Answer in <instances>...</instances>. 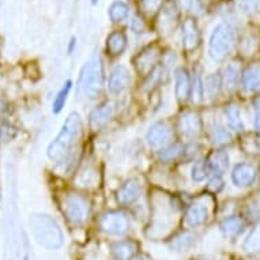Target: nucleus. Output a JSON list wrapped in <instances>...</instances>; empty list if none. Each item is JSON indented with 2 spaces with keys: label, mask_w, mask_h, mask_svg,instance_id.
Wrapping results in <instances>:
<instances>
[{
  "label": "nucleus",
  "mask_w": 260,
  "mask_h": 260,
  "mask_svg": "<svg viewBox=\"0 0 260 260\" xmlns=\"http://www.w3.org/2000/svg\"><path fill=\"white\" fill-rule=\"evenodd\" d=\"M115 115V107L111 103L103 104L99 108H95L89 116L90 128L97 131L107 125Z\"/></svg>",
  "instance_id": "nucleus-14"
},
{
  "label": "nucleus",
  "mask_w": 260,
  "mask_h": 260,
  "mask_svg": "<svg viewBox=\"0 0 260 260\" xmlns=\"http://www.w3.org/2000/svg\"><path fill=\"white\" fill-rule=\"evenodd\" d=\"M205 82L202 81V78L199 75L193 78L192 81V89H191V97L195 104L203 103L205 100Z\"/></svg>",
  "instance_id": "nucleus-32"
},
{
  "label": "nucleus",
  "mask_w": 260,
  "mask_h": 260,
  "mask_svg": "<svg viewBox=\"0 0 260 260\" xmlns=\"http://www.w3.org/2000/svg\"><path fill=\"white\" fill-rule=\"evenodd\" d=\"M177 128L184 138H197L203 131V121L201 115L195 111H184L179 116Z\"/></svg>",
  "instance_id": "nucleus-7"
},
{
  "label": "nucleus",
  "mask_w": 260,
  "mask_h": 260,
  "mask_svg": "<svg viewBox=\"0 0 260 260\" xmlns=\"http://www.w3.org/2000/svg\"><path fill=\"white\" fill-rule=\"evenodd\" d=\"M131 29L135 33H143L146 30V22L143 21V18L139 17V15H135L133 18V22H131Z\"/></svg>",
  "instance_id": "nucleus-39"
},
{
  "label": "nucleus",
  "mask_w": 260,
  "mask_h": 260,
  "mask_svg": "<svg viewBox=\"0 0 260 260\" xmlns=\"http://www.w3.org/2000/svg\"><path fill=\"white\" fill-rule=\"evenodd\" d=\"M137 260H146L145 257H139V259H137Z\"/></svg>",
  "instance_id": "nucleus-44"
},
{
  "label": "nucleus",
  "mask_w": 260,
  "mask_h": 260,
  "mask_svg": "<svg viewBox=\"0 0 260 260\" xmlns=\"http://www.w3.org/2000/svg\"><path fill=\"white\" fill-rule=\"evenodd\" d=\"M183 7L188 11L195 14H202L203 13V6H202L201 0H181Z\"/></svg>",
  "instance_id": "nucleus-37"
},
{
  "label": "nucleus",
  "mask_w": 260,
  "mask_h": 260,
  "mask_svg": "<svg viewBox=\"0 0 260 260\" xmlns=\"http://www.w3.org/2000/svg\"><path fill=\"white\" fill-rule=\"evenodd\" d=\"M100 229L111 236H124L129 231L131 228V222L127 214L121 213V211H107V213L101 214L99 219Z\"/></svg>",
  "instance_id": "nucleus-6"
},
{
  "label": "nucleus",
  "mask_w": 260,
  "mask_h": 260,
  "mask_svg": "<svg viewBox=\"0 0 260 260\" xmlns=\"http://www.w3.org/2000/svg\"><path fill=\"white\" fill-rule=\"evenodd\" d=\"M207 161L213 176H222L229 168V154L223 150H217L207 158Z\"/></svg>",
  "instance_id": "nucleus-21"
},
{
  "label": "nucleus",
  "mask_w": 260,
  "mask_h": 260,
  "mask_svg": "<svg viewBox=\"0 0 260 260\" xmlns=\"http://www.w3.org/2000/svg\"><path fill=\"white\" fill-rule=\"evenodd\" d=\"M259 11H260V9H259Z\"/></svg>",
  "instance_id": "nucleus-46"
},
{
  "label": "nucleus",
  "mask_w": 260,
  "mask_h": 260,
  "mask_svg": "<svg viewBox=\"0 0 260 260\" xmlns=\"http://www.w3.org/2000/svg\"><path fill=\"white\" fill-rule=\"evenodd\" d=\"M73 89V81L69 79V81L64 82V85L61 86V89L57 91L56 97L53 99V103H52V112L55 115H59L60 112L63 111V108L66 107V103L69 100L70 91Z\"/></svg>",
  "instance_id": "nucleus-24"
},
{
  "label": "nucleus",
  "mask_w": 260,
  "mask_h": 260,
  "mask_svg": "<svg viewBox=\"0 0 260 260\" xmlns=\"http://www.w3.org/2000/svg\"><path fill=\"white\" fill-rule=\"evenodd\" d=\"M240 75V67L237 63H231L226 66V69L223 70V75H222V86H225L228 90L235 89L239 81Z\"/></svg>",
  "instance_id": "nucleus-27"
},
{
  "label": "nucleus",
  "mask_w": 260,
  "mask_h": 260,
  "mask_svg": "<svg viewBox=\"0 0 260 260\" xmlns=\"http://www.w3.org/2000/svg\"><path fill=\"white\" fill-rule=\"evenodd\" d=\"M0 141H2V139H0Z\"/></svg>",
  "instance_id": "nucleus-47"
},
{
  "label": "nucleus",
  "mask_w": 260,
  "mask_h": 260,
  "mask_svg": "<svg viewBox=\"0 0 260 260\" xmlns=\"http://www.w3.org/2000/svg\"><path fill=\"white\" fill-rule=\"evenodd\" d=\"M236 44V30L231 23H219L214 27L210 36L209 55L215 61H222L228 57Z\"/></svg>",
  "instance_id": "nucleus-4"
},
{
  "label": "nucleus",
  "mask_w": 260,
  "mask_h": 260,
  "mask_svg": "<svg viewBox=\"0 0 260 260\" xmlns=\"http://www.w3.org/2000/svg\"><path fill=\"white\" fill-rule=\"evenodd\" d=\"M222 188H223V180H222L221 176H213L207 183V189L210 192H214V193L221 191Z\"/></svg>",
  "instance_id": "nucleus-38"
},
{
  "label": "nucleus",
  "mask_w": 260,
  "mask_h": 260,
  "mask_svg": "<svg viewBox=\"0 0 260 260\" xmlns=\"http://www.w3.org/2000/svg\"><path fill=\"white\" fill-rule=\"evenodd\" d=\"M255 127L257 131H260V115L256 116V120H255Z\"/></svg>",
  "instance_id": "nucleus-42"
},
{
  "label": "nucleus",
  "mask_w": 260,
  "mask_h": 260,
  "mask_svg": "<svg viewBox=\"0 0 260 260\" xmlns=\"http://www.w3.org/2000/svg\"><path fill=\"white\" fill-rule=\"evenodd\" d=\"M225 116L226 120H228V124L229 127L236 131V133H241L244 131V121L243 117H241V112H240L239 107L236 105H229V107L225 109Z\"/></svg>",
  "instance_id": "nucleus-26"
},
{
  "label": "nucleus",
  "mask_w": 260,
  "mask_h": 260,
  "mask_svg": "<svg viewBox=\"0 0 260 260\" xmlns=\"http://www.w3.org/2000/svg\"><path fill=\"white\" fill-rule=\"evenodd\" d=\"M104 83H105V71H104L103 59L99 55V52H95L82 67L79 89L82 90L86 99L94 100L103 93Z\"/></svg>",
  "instance_id": "nucleus-3"
},
{
  "label": "nucleus",
  "mask_w": 260,
  "mask_h": 260,
  "mask_svg": "<svg viewBox=\"0 0 260 260\" xmlns=\"http://www.w3.org/2000/svg\"><path fill=\"white\" fill-rule=\"evenodd\" d=\"M210 138L214 145L225 146L232 142V134L219 123H213L210 125Z\"/></svg>",
  "instance_id": "nucleus-23"
},
{
  "label": "nucleus",
  "mask_w": 260,
  "mask_h": 260,
  "mask_svg": "<svg viewBox=\"0 0 260 260\" xmlns=\"http://www.w3.org/2000/svg\"><path fill=\"white\" fill-rule=\"evenodd\" d=\"M192 82L185 69H177L175 73V94L179 103H185L191 97Z\"/></svg>",
  "instance_id": "nucleus-15"
},
{
  "label": "nucleus",
  "mask_w": 260,
  "mask_h": 260,
  "mask_svg": "<svg viewBox=\"0 0 260 260\" xmlns=\"http://www.w3.org/2000/svg\"><path fill=\"white\" fill-rule=\"evenodd\" d=\"M164 75H165V70H164V67L157 66V67H155V69H154L153 71L147 75V78H146V81H145L146 89H153V87L159 85L162 79H164Z\"/></svg>",
  "instance_id": "nucleus-34"
},
{
  "label": "nucleus",
  "mask_w": 260,
  "mask_h": 260,
  "mask_svg": "<svg viewBox=\"0 0 260 260\" xmlns=\"http://www.w3.org/2000/svg\"><path fill=\"white\" fill-rule=\"evenodd\" d=\"M164 2L165 0H141L139 6H141L142 13L145 14V15L154 17L155 14L161 11Z\"/></svg>",
  "instance_id": "nucleus-33"
},
{
  "label": "nucleus",
  "mask_w": 260,
  "mask_h": 260,
  "mask_svg": "<svg viewBox=\"0 0 260 260\" xmlns=\"http://www.w3.org/2000/svg\"><path fill=\"white\" fill-rule=\"evenodd\" d=\"M213 176L211 169H210L209 161L207 159H198L191 169V177L195 183H202L206 179Z\"/></svg>",
  "instance_id": "nucleus-28"
},
{
  "label": "nucleus",
  "mask_w": 260,
  "mask_h": 260,
  "mask_svg": "<svg viewBox=\"0 0 260 260\" xmlns=\"http://www.w3.org/2000/svg\"><path fill=\"white\" fill-rule=\"evenodd\" d=\"M0 199H2V197H0Z\"/></svg>",
  "instance_id": "nucleus-45"
},
{
  "label": "nucleus",
  "mask_w": 260,
  "mask_h": 260,
  "mask_svg": "<svg viewBox=\"0 0 260 260\" xmlns=\"http://www.w3.org/2000/svg\"><path fill=\"white\" fill-rule=\"evenodd\" d=\"M172 138V129L167 123L164 121H157L154 123L147 131L146 141L149 143L150 147L153 149H161L164 146L169 143Z\"/></svg>",
  "instance_id": "nucleus-9"
},
{
  "label": "nucleus",
  "mask_w": 260,
  "mask_h": 260,
  "mask_svg": "<svg viewBox=\"0 0 260 260\" xmlns=\"http://www.w3.org/2000/svg\"><path fill=\"white\" fill-rule=\"evenodd\" d=\"M66 217L74 225H82L87 221L90 215V203L85 197L78 193H70L66 197L63 203Z\"/></svg>",
  "instance_id": "nucleus-5"
},
{
  "label": "nucleus",
  "mask_w": 260,
  "mask_h": 260,
  "mask_svg": "<svg viewBox=\"0 0 260 260\" xmlns=\"http://www.w3.org/2000/svg\"><path fill=\"white\" fill-rule=\"evenodd\" d=\"M142 185L137 179H129L116 192V201L121 206H129L141 198Z\"/></svg>",
  "instance_id": "nucleus-10"
},
{
  "label": "nucleus",
  "mask_w": 260,
  "mask_h": 260,
  "mask_svg": "<svg viewBox=\"0 0 260 260\" xmlns=\"http://www.w3.org/2000/svg\"><path fill=\"white\" fill-rule=\"evenodd\" d=\"M82 117L78 112H71L67 119L64 120L59 134L49 143L47 149V155L49 159L55 162L63 161L67 157L74 146L79 141L82 134Z\"/></svg>",
  "instance_id": "nucleus-1"
},
{
  "label": "nucleus",
  "mask_w": 260,
  "mask_h": 260,
  "mask_svg": "<svg viewBox=\"0 0 260 260\" xmlns=\"http://www.w3.org/2000/svg\"><path fill=\"white\" fill-rule=\"evenodd\" d=\"M256 177H257V172L251 164H247V162L237 164L232 172V181L236 187L240 188L251 187L256 181Z\"/></svg>",
  "instance_id": "nucleus-12"
},
{
  "label": "nucleus",
  "mask_w": 260,
  "mask_h": 260,
  "mask_svg": "<svg viewBox=\"0 0 260 260\" xmlns=\"http://www.w3.org/2000/svg\"><path fill=\"white\" fill-rule=\"evenodd\" d=\"M222 87V77L219 74H211L206 78L205 82V94L210 100H215L219 95Z\"/></svg>",
  "instance_id": "nucleus-30"
},
{
  "label": "nucleus",
  "mask_w": 260,
  "mask_h": 260,
  "mask_svg": "<svg viewBox=\"0 0 260 260\" xmlns=\"http://www.w3.org/2000/svg\"><path fill=\"white\" fill-rule=\"evenodd\" d=\"M240 9L245 14L255 13L260 9V0H240Z\"/></svg>",
  "instance_id": "nucleus-35"
},
{
  "label": "nucleus",
  "mask_w": 260,
  "mask_h": 260,
  "mask_svg": "<svg viewBox=\"0 0 260 260\" xmlns=\"http://www.w3.org/2000/svg\"><path fill=\"white\" fill-rule=\"evenodd\" d=\"M161 49L157 45H151L139 52V55L134 59L135 69L141 75H149L155 67H157L158 60L161 59Z\"/></svg>",
  "instance_id": "nucleus-8"
},
{
  "label": "nucleus",
  "mask_w": 260,
  "mask_h": 260,
  "mask_svg": "<svg viewBox=\"0 0 260 260\" xmlns=\"http://www.w3.org/2000/svg\"><path fill=\"white\" fill-rule=\"evenodd\" d=\"M15 135H17V129L13 125H10V124H5V125H2V128H0V139L2 141H13Z\"/></svg>",
  "instance_id": "nucleus-36"
},
{
  "label": "nucleus",
  "mask_w": 260,
  "mask_h": 260,
  "mask_svg": "<svg viewBox=\"0 0 260 260\" xmlns=\"http://www.w3.org/2000/svg\"><path fill=\"white\" fill-rule=\"evenodd\" d=\"M29 226L36 241L41 247L47 248L49 251H57L63 247V231L57 221L49 214H31L29 218Z\"/></svg>",
  "instance_id": "nucleus-2"
},
{
  "label": "nucleus",
  "mask_w": 260,
  "mask_h": 260,
  "mask_svg": "<svg viewBox=\"0 0 260 260\" xmlns=\"http://www.w3.org/2000/svg\"><path fill=\"white\" fill-rule=\"evenodd\" d=\"M209 219V211L203 205H191L185 213V223L189 228H199Z\"/></svg>",
  "instance_id": "nucleus-18"
},
{
  "label": "nucleus",
  "mask_w": 260,
  "mask_h": 260,
  "mask_svg": "<svg viewBox=\"0 0 260 260\" xmlns=\"http://www.w3.org/2000/svg\"><path fill=\"white\" fill-rule=\"evenodd\" d=\"M75 48H77V39L75 37H71L69 43V47H67V52H69V55H73L74 51H75Z\"/></svg>",
  "instance_id": "nucleus-40"
},
{
  "label": "nucleus",
  "mask_w": 260,
  "mask_h": 260,
  "mask_svg": "<svg viewBox=\"0 0 260 260\" xmlns=\"http://www.w3.org/2000/svg\"><path fill=\"white\" fill-rule=\"evenodd\" d=\"M137 252L138 244L134 240H120L111 245L112 257L115 260H133Z\"/></svg>",
  "instance_id": "nucleus-16"
},
{
  "label": "nucleus",
  "mask_w": 260,
  "mask_h": 260,
  "mask_svg": "<svg viewBox=\"0 0 260 260\" xmlns=\"http://www.w3.org/2000/svg\"><path fill=\"white\" fill-rule=\"evenodd\" d=\"M131 83V74L129 70L125 66H116L115 69L112 70L111 75H109V81H108V89L112 94H120L123 93L124 90L127 89Z\"/></svg>",
  "instance_id": "nucleus-11"
},
{
  "label": "nucleus",
  "mask_w": 260,
  "mask_h": 260,
  "mask_svg": "<svg viewBox=\"0 0 260 260\" xmlns=\"http://www.w3.org/2000/svg\"><path fill=\"white\" fill-rule=\"evenodd\" d=\"M219 229L226 237H236L241 235V232L244 231V222L240 217L231 215L222 219L219 223Z\"/></svg>",
  "instance_id": "nucleus-22"
},
{
  "label": "nucleus",
  "mask_w": 260,
  "mask_h": 260,
  "mask_svg": "<svg viewBox=\"0 0 260 260\" xmlns=\"http://www.w3.org/2000/svg\"><path fill=\"white\" fill-rule=\"evenodd\" d=\"M241 86L247 93H252L260 87V64L249 66L241 75Z\"/></svg>",
  "instance_id": "nucleus-20"
},
{
  "label": "nucleus",
  "mask_w": 260,
  "mask_h": 260,
  "mask_svg": "<svg viewBox=\"0 0 260 260\" xmlns=\"http://www.w3.org/2000/svg\"><path fill=\"white\" fill-rule=\"evenodd\" d=\"M201 44V31L193 18H187L183 23V48L187 52L197 49Z\"/></svg>",
  "instance_id": "nucleus-13"
},
{
  "label": "nucleus",
  "mask_w": 260,
  "mask_h": 260,
  "mask_svg": "<svg viewBox=\"0 0 260 260\" xmlns=\"http://www.w3.org/2000/svg\"><path fill=\"white\" fill-rule=\"evenodd\" d=\"M255 111L257 115H260V97L259 99H256L255 101Z\"/></svg>",
  "instance_id": "nucleus-41"
},
{
  "label": "nucleus",
  "mask_w": 260,
  "mask_h": 260,
  "mask_svg": "<svg viewBox=\"0 0 260 260\" xmlns=\"http://www.w3.org/2000/svg\"><path fill=\"white\" fill-rule=\"evenodd\" d=\"M128 15H129V9L121 0H116L109 7V18L115 23H120V22L125 21Z\"/></svg>",
  "instance_id": "nucleus-29"
},
{
  "label": "nucleus",
  "mask_w": 260,
  "mask_h": 260,
  "mask_svg": "<svg viewBox=\"0 0 260 260\" xmlns=\"http://www.w3.org/2000/svg\"><path fill=\"white\" fill-rule=\"evenodd\" d=\"M127 36L124 31L115 30L107 39V52L111 56H120L127 48Z\"/></svg>",
  "instance_id": "nucleus-19"
},
{
  "label": "nucleus",
  "mask_w": 260,
  "mask_h": 260,
  "mask_svg": "<svg viewBox=\"0 0 260 260\" xmlns=\"http://www.w3.org/2000/svg\"><path fill=\"white\" fill-rule=\"evenodd\" d=\"M184 146L181 143H172L159 153V159L162 162H172L183 155Z\"/></svg>",
  "instance_id": "nucleus-31"
},
{
  "label": "nucleus",
  "mask_w": 260,
  "mask_h": 260,
  "mask_svg": "<svg viewBox=\"0 0 260 260\" xmlns=\"http://www.w3.org/2000/svg\"><path fill=\"white\" fill-rule=\"evenodd\" d=\"M244 252L247 253H256L260 252V222H257L255 228L252 229L248 236L244 239L243 245H241Z\"/></svg>",
  "instance_id": "nucleus-25"
},
{
  "label": "nucleus",
  "mask_w": 260,
  "mask_h": 260,
  "mask_svg": "<svg viewBox=\"0 0 260 260\" xmlns=\"http://www.w3.org/2000/svg\"><path fill=\"white\" fill-rule=\"evenodd\" d=\"M99 3V0H91V5H97Z\"/></svg>",
  "instance_id": "nucleus-43"
},
{
  "label": "nucleus",
  "mask_w": 260,
  "mask_h": 260,
  "mask_svg": "<svg viewBox=\"0 0 260 260\" xmlns=\"http://www.w3.org/2000/svg\"><path fill=\"white\" fill-rule=\"evenodd\" d=\"M198 243V236L192 232L184 231L180 232L179 235H176L169 243V247L176 252H185L189 251L195 247Z\"/></svg>",
  "instance_id": "nucleus-17"
}]
</instances>
